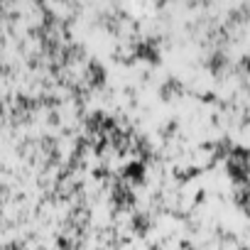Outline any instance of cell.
Here are the masks:
<instances>
[{
	"label": "cell",
	"mask_w": 250,
	"mask_h": 250,
	"mask_svg": "<svg viewBox=\"0 0 250 250\" xmlns=\"http://www.w3.org/2000/svg\"><path fill=\"white\" fill-rule=\"evenodd\" d=\"M130 226H133L138 233H145V230H147V226H150L147 213H135V216H133V221H130Z\"/></svg>",
	"instance_id": "obj_7"
},
{
	"label": "cell",
	"mask_w": 250,
	"mask_h": 250,
	"mask_svg": "<svg viewBox=\"0 0 250 250\" xmlns=\"http://www.w3.org/2000/svg\"><path fill=\"white\" fill-rule=\"evenodd\" d=\"M226 169L233 184L250 182V152L245 147H230L226 155Z\"/></svg>",
	"instance_id": "obj_1"
},
{
	"label": "cell",
	"mask_w": 250,
	"mask_h": 250,
	"mask_svg": "<svg viewBox=\"0 0 250 250\" xmlns=\"http://www.w3.org/2000/svg\"><path fill=\"white\" fill-rule=\"evenodd\" d=\"M145 179V162L143 160H133L123 172V182L125 184H138Z\"/></svg>",
	"instance_id": "obj_4"
},
{
	"label": "cell",
	"mask_w": 250,
	"mask_h": 250,
	"mask_svg": "<svg viewBox=\"0 0 250 250\" xmlns=\"http://www.w3.org/2000/svg\"><path fill=\"white\" fill-rule=\"evenodd\" d=\"M86 76H88V83H93V86H101V83L105 81V69H103L98 62H91V64H88V71H86Z\"/></svg>",
	"instance_id": "obj_5"
},
{
	"label": "cell",
	"mask_w": 250,
	"mask_h": 250,
	"mask_svg": "<svg viewBox=\"0 0 250 250\" xmlns=\"http://www.w3.org/2000/svg\"><path fill=\"white\" fill-rule=\"evenodd\" d=\"M113 204L118 206V208H130L133 206V201H135V196H133V187L130 184H125V182H118L115 187H113Z\"/></svg>",
	"instance_id": "obj_2"
},
{
	"label": "cell",
	"mask_w": 250,
	"mask_h": 250,
	"mask_svg": "<svg viewBox=\"0 0 250 250\" xmlns=\"http://www.w3.org/2000/svg\"><path fill=\"white\" fill-rule=\"evenodd\" d=\"M182 81L179 79H167L165 86H162V98H172V96H179L182 93Z\"/></svg>",
	"instance_id": "obj_6"
},
{
	"label": "cell",
	"mask_w": 250,
	"mask_h": 250,
	"mask_svg": "<svg viewBox=\"0 0 250 250\" xmlns=\"http://www.w3.org/2000/svg\"><path fill=\"white\" fill-rule=\"evenodd\" d=\"M0 194H3V189H0Z\"/></svg>",
	"instance_id": "obj_8"
},
{
	"label": "cell",
	"mask_w": 250,
	"mask_h": 250,
	"mask_svg": "<svg viewBox=\"0 0 250 250\" xmlns=\"http://www.w3.org/2000/svg\"><path fill=\"white\" fill-rule=\"evenodd\" d=\"M135 57L145 59V62H157L160 59V49H157V42L155 40H140L135 44Z\"/></svg>",
	"instance_id": "obj_3"
}]
</instances>
